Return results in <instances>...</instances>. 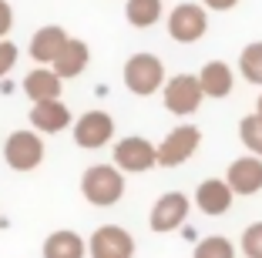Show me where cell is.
<instances>
[{"instance_id": "6da1fadb", "label": "cell", "mask_w": 262, "mask_h": 258, "mask_svg": "<svg viewBox=\"0 0 262 258\" xmlns=\"http://www.w3.org/2000/svg\"><path fill=\"white\" fill-rule=\"evenodd\" d=\"M81 195L98 208H108L121 201L124 195V175L118 165H94L81 175Z\"/></svg>"}, {"instance_id": "7a4b0ae2", "label": "cell", "mask_w": 262, "mask_h": 258, "mask_svg": "<svg viewBox=\"0 0 262 258\" xmlns=\"http://www.w3.org/2000/svg\"><path fill=\"white\" fill-rule=\"evenodd\" d=\"M124 87L138 98H151L165 87V64L155 54H135L124 64Z\"/></svg>"}, {"instance_id": "3957f363", "label": "cell", "mask_w": 262, "mask_h": 258, "mask_svg": "<svg viewBox=\"0 0 262 258\" xmlns=\"http://www.w3.org/2000/svg\"><path fill=\"white\" fill-rule=\"evenodd\" d=\"M205 101V91H202V81L195 74H175L165 81V107L178 118L185 114H195Z\"/></svg>"}, {"instance_id": "277c9868", "label": "cell", "mask_w": 262, "mask_h": 258, "mask_svg": "<svg viewBox=\"0 0 262 258\" xmlns=\"http://www.w3.org/2000/svg\"><path fill=\"white\" fill-rule=\"evenodd\" d=\"M202 145V131L195 124H178L175 131L165 134V141L158 145V165L162 168H178L185 165Z\"/></svg>"}, {"instance_id": "5b68a950", "label": "cell", "mask_w": 262, "mask_h": 258, "mask_svg": "<svg viewBox=\"0 0 262 258\" xmlns=\"http://www.w3.org/2000/svg\"><path fill=\"white\" fill-rule=\"evenodd\" d=\"M208 31V14L202 4H178L168 14V37L178 44H195Z\"/></svg>"}, {"instance_id": "8992f818", "label": "cell", "mask_w": 262, "mask_h": 258, "mask_svg": "<svg viewBox=\"0 0 262 258\" xmlns=\"http://www.w3.org/2000/svg\"><path fill=\"white\" fill-rule=\"evenodd\" d=\"M188 212H192L188 195H182V191H168V195H162L151 205L148 225H151V231H158V235H168V231H175V228L185 225Z\"/></svg>"}, {"instance_id": "52a82bcc", "label": "cell", "mask_w": 262, "mask_h": 258, "mask_svg": "<svg viewBox=\"0 0 262 258\" xmlns=\"http://www.w3.org/2000/svg\"><path fill=\"white\" fill-rule=\"evenodd\" d=\"M4 161L14 171H34L44 161V141L34 131H14L4 145Z\"/></svg>"}, {"instance_id": "ba28073f", "label": "cell", "mask_w": 262, "mask_h": 258, "mask_svg": "<svg viewBox=\"0 0 262 258\" xmlns=\"http://www.w3.org/2000/svg\"><path fill=\"white\" fill-rule=\"evenodd\" d=\"M115 165L128 175H141L148 168L158 165V148L148 141V137H121L115 145Z\"/></svg>"}, {"instance_id": "9c48e42d", "label": "cell", "mask_w": 262, "mask_h": 258, "mask_svg": "<svg viewBox=\"0 0 262 258\" xmlns=\"http://www.w3.org/2000/svg\"><path fill=\"white\" fill-rule=\"evenodd\" d=\"M91 258H135V238L121 225H101L88 238Z\"/></svg>"}, {"instance_id": "30bf717a", "label": "cell", "mask_w": 262, "mask_h": 258, "mask_svg": "<svg viewBox=\"0 0 262 258\" xmlns=\"http://www.w3.org/2000/svg\"><path fill=\"white\" fill-rule=\"evenodd\" d=\"M111 137H115V121H111V114L88 111L84 118H77V124H74V145L77 148L98 151V148L108 145Z\"/></svg>"}, {"instance_id": "8fae6325", "label": "cell", "mask_w": 262, "mask_h": 258, "mask_svg": "<svg viewBox=\"0 0 262 258\" xmlns=\"http://www.w3.org/2000/svg\"><path fill=\"white\" fill-rule=\"evenodd\" d=\"M232 201H235V191H232V184L225 181V178H205V181L199 184V191H195V205H199V212L208 215V218L225 215L232 208Z\"/></svg>"}, {"instance_id": "7c38bea8", "label": "cell", "mask_w": 262, "mask_h": 258, "mask_svg": "<svg viewBox=\"0 0 262 258\" xmlns=\"http://www.w3.org/2000/svg\"><path fill=\"white\" fill-rule=\"evenodd\" d=\"M225 181L232 184L235 195H255L262 191V158L246 154V158H235L225 171Z\"/></svg>"}, {"instance_id": "4fadbf2b", "label": "cell", "mask_w": 262, "mask_h": 258, "mask_svg": "<svg viewBox=\"0 0 262 258\" xmlns=\"http://www.w3.org/2000/svg\"><path fill=\"white\" fill-rule=\"evenodd\" d=\"M199 81H202L205 98L222 101V98H229L232 87H235V71H232L225 61H208L205 67L199 71Z\"/></svg>"}, {"instance_id": "5bb4252c", "label": "cell", "mask_w": 262, "mask_h": 258, "mask_svg": "<svg viewBox=\"0 0 262 258\" xmlns=\"http://www.w3.org/2000/svg\"><path fill=\"white\" fill-rule=\"evenodd\" d=\"M31 124L37 131H44V134H57V131H64L71 124V111L61 98L57 101H37L31 107Z\"/></svg>"}, {"instance_id": "9a60e30c", "label": "cell", "mask_w": 262, "mask_h": 258, "mask_svg": "<svg viewBox=\"0 0 262 258\" xmlns=\"http://www.w3.org/2000/svg\"><path fill=\"white\" fill-rule=\"evenodd\" d=\"M68 31L64 27H57V24H47V27H40L37 34L31 37V57L40 64H54V57L61 54V47L68 44Z\"/></svg>"}, {"instance_id": "2e32d148", "label": "cell", "mask_w": 262, "mask_h": 258, "mask_svg": "<svg viewBox=\"0 0 262 258\" xmlns=\"http://www.w3.org/2000/svg\"><path fill=\"white\" fill-rule=\"evenodd\" d=\"M88 61H91L88 44H84V40H77V37H71L68 44L61 47V54L54 57V64H51V67L57 71V77H61V81H68V77H77V74H81V71L88 67Z\"/></svg>"}, {"instance_id": "e0dca14e", "label": "cell", "mask_w": 262, "mask_h": 258, "mask_svg": "<svg viewBox=\"0 0 262 258\" xmlns=\"http://www.w3.org/2000/svg\"><path fill=\"white\" fill-rule=\"evenodd\" d=\"M61 77H57L54 67H40V71H31L24 77V94L37 104V101H57L61 98Z\"/></svg>"}, {"instance_id": "ac0fdd59", "label": "cell", "mask_w": 262, "mask_h": 258, "mask_svg": "<svg viewBox=\"0 0 262 258\" xmlns=\"http://www.w3.org/2000/svg\"><path fill=\"white\" fill-rule=\"evenodd\" d=\"M88 245L84 238L71 231V228H61V231H51L44 242V258H84Z\"/></svg>"}, {"instance_id": "d6986e66", "label": "cell", "mask_w": 262, "mask_h": 258, "mask_svg": "<svg viewBox=\"0 0 262 258\" xmlns=\"http://www.w3.org/2000/svg\"><path fill=\"white\" fill-rule=\"evenodd\" d=\"M165 14L162 0H128L124 4V17H128L131 27H155Z\"/></svg>"}, {"instance_id": "ffe728a7", "label": "cell", "mask_w": 262, "mask_h": 258, "mask_svg": "<svg viewBox=\"0 0 262 258\" xmlns=\"http://www.w3.org/2000/svg\"><path fill=\"white\" fill-rule=\"evenodd\" d=\"M239 74L246 77L249 84H259V87H262V40H252V44L242 47V54H239Z\"/></svg>"}, {"instance_id": "44dd1931", "label": "cell", "mask_w": 262, "mask_h": 258, "mask_svg": "<svg viewBox=\"0 0 262 258\" xmlns=\"http://www.w3.org/2000/svg\"><path fill=\"white\" fill-rule=\"evenodd\" d=\"M239 141L249 148V154L262 158V118L259 114H246L239 121Z\"/></svg>"}, {"instance_id": "7402d4cb", "label": "cell", "mask_w": 262, "mask_h": 258, "mask_svg": "<svg viewBox=\"0 0 262 258\" xmlns=\"http://www.w3.org/2000/svg\"><path fill=\"white\" fill-rule=\"evenodd\" d=\"M192 258H235V245L222 235H208L195 245V255Z\"/></svg>"}, {"instance_id": "603a6c76", "label": "cell", "mask_w": 262, "mask_h": 258, "mask_svg": "<svg viewBox=\"0 0 262 258\" xmlns=\"http://www.w3.org/2000/svg\"><path fill=\"white\" fill-rule=\"evenodd\" d=\"M239 248L246 258H262V221H252V225L242 231Z\"/></svg>"}, {"instance_id": "cb8c5ba5", "label": "cell", "mask_w": 262, "mask_h": 258, "mask_svg": "<svg viewBox=\"0 0 262 258\" xmlns=\"http://www.w3.org/2000/svg\"><path fill=\"white\" fill-rule=\"evenodd\" d=\"M14 64H17V47L10 40H0V77L7 74Z\"/></svg>"}, {"instance_id": "d4e9b609", "label": "cell", "mask_w": 262, "mask_h": 258, "mask_svg": "<svg viewBox=\"0 0 262 258\" xmlns=\"http://www.w3.org/2000/svg\"><path fill=\"white\" fill-rule=\"evenodd\" d=\"M14 27V10H10L7 0H0V40L7 37V31Z\"/></svg>"}, {"instance_id": "484cf974", "label": "cell", "mask_w": 262, "mask_h": 258, "mask_svg": "<svg viewBox=\"0 0 262 258\" xmlns=\"http://www.w3.org/2000/svg\"><path fill=\"white\" fill-rule=\"evenodd\" d=\"M235 4H239V0H202L205 10H232Z\"/></svg>"}, {"instance_id": "4316f807", "label": "cell", "mask_w": 262, "mask_h": 258, "mask_svg": "<svg viewBox=\"0 0 262 258\" xmlns=\"http://www.w3.org/2000/svg\"><path fill=\"white\" fill-rule=\"evenodd\" d=\"M255 114L262 118V94H259V101H255Z\"/></svg>"}]
</instances>
